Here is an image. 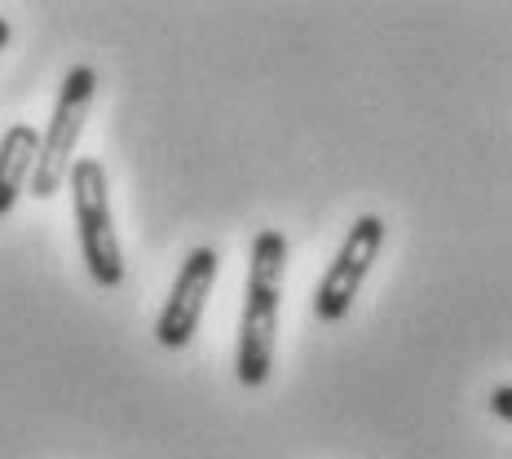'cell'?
Segmentation results:
<instances>
[{"label":"cell","instance_id":"6da1fadb","mask_svg":"<svg viewBox=\"0 0 512 459\" xmlns=\"http://www.w3.org/2000/svg\"><path fill=\"white\" fill-rule=\"evenodd\" d=\"M287 279V239L279 230H261L248 256V292L239 318V358L234 376L243 389H261L274 367V336H279V305Z\"/></svg>","mask_w":512,"mask_h":459},{"label":"cell","instance_id":"7a4b0ae2","mask_svg":"<svg viewBox=\"0 0 512 459\" xmlns=\"http://www.w3.org/2000/svg\"><path fill=\"white\" fill-rule=\"evenodd\" d=\"M67 186H71V212H76L84 270L98 287H120L124 252H120V234H115L111 181H106L102 159H76L67 173Z\"/></svg>","mask_w":512,"mask_h":459},{"label":"cell","instance_id":"3957f363","mask_svg":"<svg viewBox=\"0 0 512 459\" xmlns=\"http://www.w3.org/2000/svg\"><path fill=\"white\" fill-rule=\"evenodd\" d=\"M93 93H98V71L84 67V62L62 76L49 128H45L40 151H36V168H31V195L36 199H49L67 186V173H71V164H76L80 133H84L89 111H93Z\"/></svg>","mask_w":512,"mask_h":459},{"label":"cell","instance_id":"277c9868","mask_svg":"<svg viewBox=\"0 0 512 459\" xmlns=\"http://www.w3.org/2000/svg\"><path fill=\"white\" fill-rule=\"evenodd\" d=\"M380 248H384V217L367 212V217H358L354 226H349L340 252L323 270V279H318V287H314V318H323V323H340V318L354 309V301H358L362 283H367L371 265H376Z\"/></svg>","mask_w":512,"mask_h":459},{"label":"cell","instance_id":"5b68a950","mask_svg":"<svg viewBox=\"0 0 512 459\" xmlns=\"http://www.w3.org/2000/svg\"><path fill=\"white\" fill-rule=\"evenodd\" d=\"M217 274H221V252L199 243V248L186 252L181 261L177 279H173V292H168L164 309L155 318V340L164 349H186L199 332V318H204V305L217 287Z\"/></svg>","mask_w":512,"mask_h":459},{"label":"cell","instance_id":"8992f818","mask_svg":"<svg viewBox=\"0 0 512 459\" xmlns=\"http://www.w3.org/2000/svg\"><path fill=\"white\" fill-rule=\"evenodd\" d=\"M36 151H40V133L31 124H14L0 137V217H9L23 195V186L31 181L36 168Z\"/></svg>","mask_w":512,"mask_h":459},{"label":"cell","instance_id":"52a82bcc","mask_svg":"<svg viewBox=\"0 0 512 459\" xmlns=\"http://www.w3.org/2000/svg\"><path fill=\"white\" fill-rule=\"evenodd\" d=\"M490 411H495L499 420H512V384H499V389L490 393Z\"/></svg>","mask_w":512,"mask_h":459},{"label":"cell","instance_id":"ba28073f","mask_svg":"<svg viewBox=\"0 0 512 459\" xmlns=\"http://www.w3.org/2000/svg\"><path fill=\"white\" fill-rule=\"evenodd\" d=\"M9 40H14V27H9V18H5V14H0V53H5V49H9Z\"/></svg>","mask_w":512,"mask_h":459}]
</instances>
